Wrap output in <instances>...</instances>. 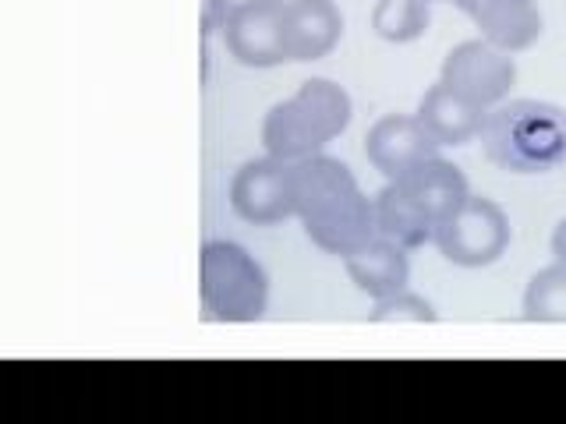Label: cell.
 <instances>
[{
    "mask_svg": "<svg viewBox=\"0 0 566 424\" xmlns=\"http://www.w3.org/2000/svg\"><path fill=\"white\" fill-rule=\"evenodd\" d=\"M294 220H301L318 252L347 258L376 237V205L354 181L344 159L315 152L291 159Z\"/></svg>",
    "mask_w": 566,
    "mask_h": 424,
    "instance_id": "6da1fadb",
    "label": "cell"
},
{
    "mask_svg": "<svg viewBox=\"0 0 566 424\" xmlns=\"http://www.w3.org/2000/svg\"><path fill=\"white\" fill-rule=\"evenodd\" d=\"M482 152L506 173H548L566 163V110L548 99H506L485 114Z\"/></svg>",
    "mask_w": 566,
    "mask_h": 424,
    "instance_id": "7a4b0ae2",
    "label": "cell"
},
{
    "mask_svg": "<svg viewBox=\"0 0 566 424\" xmlns=\"http://www.w3.org/2000/svg\"><path fill=\"white\" fill-rule=\"evenodd\" d=\"M354 106L340 82L308 78L294 96L280 99L262 117V149L276 159H305L326 152L329 141L350 128Z\"/></svg>",
    "mask_w": 566,
    "mask_h": 424,
    "instance_id": "3957f363",
    "label": "cell"
},
{
    "mask_svg": "<svg viewBox=\"0 0 566 424\" xmlns=\"http://www.w3.org/2000/svg\"><path fill=\"white\" fill-rule=\"evenodd\" d=\"M199 297L209 322L248 326L270 308V276L248 247L217 237L199 252Z\"/></svg>",
    "mask_w": 566,
    "mask_h": 424,
    "instance_id": "277c9868",
    "label": "cell"
},
{
    "mask_svg": "<svg viewBox=\"0 0 566 424\" xmlns=\"http://www.w3.org/2000/svg\"><path fill=\"white\" fill-rule=\"evenodd\" d=\"M510 241L513 226L506 209L492 199H478V194H471L432 234L436 252L457 269H489L506 255Z\"/></svg>",
    "mask_w": 566,
    "mask_h": 424,
    "instance_id": "5b68a950",
    "label": "cell"
},
{
    "mask_svg": "<svg viewBox=\"0 0 566 424\" xmlns=\"http://www.w3.org/2000/svg\"><path fill=\"white\" fill-rule=\"evenodd\" d=\"M439 82L460 99H468L471 106L489 114L510 99L513 82H517V64H513V53L492 46L489 40L478 35V40L457 43L442 57Z\"/></svg>",
    "mask_w": 566,
    "mask_h": 424,
    "instance_id": "8992f818",
    "label": "cell"
},
{
    "mask_svg": "<svg viewBox=\"0 0 566 424\" xmlns=\"http://www.w3.org/2000/svg\"><path fill=\"white\" fill-rule=\"evenodd\" d=\"M287 0H238L223 22V43L230 57L252 71L280 67L287 57Z\"/></svg>",
    "mask_w": 566,
    "mask_h": 424,
    "instance_id": "52a82bcc",
    "label": "cell"
},
{
    "mask_svg": "<svg viewBox=\"0 0 566 424\" xmlns=\"http://www.w3.org/2000/svg\"><path fill=\"white\" fill-rule=\"evenodd\" d=\"M230 209L252 226H280L294 220V181L287 159L265 152L238 167L230 177Z\"/></svg>",
    "mask_w": 566,
    "mask_h": 424,
    "instance_id": "ba28073f",
    "label": "cell"
},
{
    "mask_svg": "<svg viewBox=\"0 0 566 424\" xmlns=\"http://www.w3.org/2000/svg\"><path fill=\"white\" fill-rule=\"evenodd\" d=\"M365 156L386 181H397L424 159L439 156V141L429 135L418 114H386L368 128Z\"/></svg>",
    "mask_w": 566,
    "mask_h": 424,
    "instance_id": "9c48e42d",
    "label": "cell"
},
{
    "mask_svg": "<svg viewBox=\"0 0 566 424\" xmlns=\"http://www.w3.org/2000/svg\"><path fill=\"white\" fill-rule=\"evenodd\" d=\"M464 11L478 35L506 53H524L542 35L538 0H453Z\"/></svg>",
    "mask_w": 566,
    "mask_h": 424,
    "instance_id": "30bf717a",
    "label": "cell"
},
{
    "mask_svg": "<svg viewBox=\"0 0 566 424\" xmlns=\"http://www.w3.org/2000/svg\"><path fill=\"white\" fill-rule=\"evenodd\" d=\"M397 188L421 209V216L432 226L450 220L453 212L471 199L464 170H460L457 163H450V159H442V156L424 159V163H418L415 170L397 177Z\"/></svg>",
    "mask_w": 566,
    "mask_h": 424,
    "instance_id": "8fae6325",
    "label": "cell"
},
{
    "mask_svg": "<svg viewBox=\"0 0 566 424\" xmlns=\"http://www.w3.org/2000/svg\"><path fill=\"white\" fill-rule=\"evenodd\" d=\"M287 57L312 64L323 61L344 40V11L336 0H287Z\"/></svg>",
    "mask_w": 566,
    "mask_h": 424,
    "instance_id": "7c38bea8",
    "label": "cell"
},
{
    "mask_svg": "<svg viewBox=\"0 0 566 424\" xmlns=\"http://www.w3.org/2000/svg\"><path fill=\"white\" fill-rule=\"evenodd\" d=\"M344 269L354 287L365 290L371 300H379L411 283V252L400 247L397 241L376 234L365 247H358V252H350L344 258Z\"/></svg>",
    "mask_w": 566,
    "mask_h": 424,
    "instance_id": "4fadbf2b",
    "label": "cell"
},
{
    "mask_svg": "<svg viewBox=\"0 0 566 424\" xmlns=\"http://www.w3.org/2000/svg\"><path fill=\"white\" fill-rule=\"evenodd\" d=\"M418 117L424 128H429V135L439 141V149L468 146V141L482 135V124H485V110H478L468 99H460L442 82L424 88V96L418 103Z\"/></svg>",
    "mask_w": 566,
    "mask_h": 424,
    "instance_id": "5bb4252c",
    "label": "cell"
},
{
    "mask_svg": "<svg viewBox=\"0 0 566 424\" xmlns=\"http://www.w3.org/2000/svg\"><path fill=\"white\" fill-rule=\"evenodd\" d=\"M371 205H376V234L397 241L407 252L432 244L436 226L421 216V209L397 188V181H386L376 199H371Z\"/></svg>",
    "mask_w": 566,
    "mask_h": 424,
    "instance_id": "9a60e30c",
    "label": "cell"
},
{
    "mask_svg": "<svg viewBox=\"0 0 566 424\" xmlns=\"http://www.w3.org/2000/svg\"><path fill=\"white\" fill-rule=\"evenodd\" d=\"M432 25V0H376L371 32L389 46L418 43Z\"/></svg>",
    "mask_w": 566,
    "mask_h": 424,
    "instance_id": "2e32d148",
    "label": "cell"
},
{
    "mask_svg": "<svg viewBox=\"0 0 566 424\" xmlns=\"http://www.w3.org/2000/svg\"><path fill=\"white\" fill-rule=\"evenodd\" d=\"M521 315L538 326H566V265L553 262L527 279Z\"/></svg>",
    "mask_w": 566,
    "mask_h": 424,
    "instance_id": "e0dca14e",
    "label": "cell"
},
{
    "mask_svg": "<svg viewBox=\"0 0 566 424\" xmlns=\"http://www.w3.org/2000/svg\"><path fill=\"white\" fill-rule=\"evenodd\" d=\"M368 322H376V326H389V322H415V326H432L439 322V311L424 300L421 294L415 290H397V294H386L379 297L376 305H371L368 311Z\"/></svg>",
    "mask_w": 566,
    "mask_h": 424,
    "instance_id": "ac0fdd59",
    "label": "cell"
},
{
    "mask_svg": "<svg viewBox=\"0 0 566 424\" xmlns=\"http://www.w3.org/2000/svg\"><path fill=\"white\" fill-rule=\"evenodd\" d=\"M227 14H230V0H202V11H199V32H202V40H209L212 32L223 29Z\"/></svg>",
    "mask_w": 566,
    "mask_h": 424,
    "instance_id": "d6986e66",
    "label": "cell"
},
{
    "mask_svg": "<svg viewBox=\"0 0 566 424\" xmlns=\"http://www.w3.org/2000/svg\"><path fill=\"white\" fill-rule=\"evenodd\" d=\"M548 247H553V258H556L559 265H566V216L556 223V230H553V241H548Z\"/></svg>",
    "mask_w": 566,
    "mask_h": 424,
    "instance_id": "ffe728a7",
    "label": "cell"
},
{
    "mask_svg": "<svg viewBox=\"0 0 566 424\" xmlns=\"http://www.w3.org/2000/svg\"><path fill=\"white\" fill-rule=\"evenodd\" d=\"M432 4H453V0H432Z\"/></svg>",
    "mask_w": 566,
    "mask_h": 424,
    "instance_id": "44dd1931",
    "label": "cell"
}]
</instances>
